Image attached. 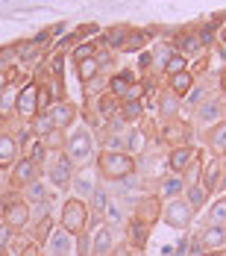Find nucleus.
I'll return each mask as SVG.
<instances>
[{
	"mask_svg": "<svg viewBox=\"0 0 226 256\" xmlns=\"http://www.w3.org/2000/svg\"><path fill=\"white\" fill-rule=\"evenodd\" d=\"M38 180V162L35 159H21V162H15V171H12V186H18V188H26L29 182H35Z\"/></svg>",
	"mask_w": 226,
	"mask_h": 256,
	"instance_id": "0eeeda50",
	"label": "nucleus"
},
{
	"mask_svg": "<svg viewBox=\"0 0 226 256\" xmlns=\"http://www.w3.org/2000/svg\"><path fill=\"white\" fill-rule=\"evenodd\" d=\"M203 256H224V254H218V250H206Z\"/></svg>",
	"mask_w": 226,
	"mask_h": 256,
	"instance_id": "c03bdc74",
	"label": "nucleus"
},
{
	"mask_svg": "<svg viewBox=\"0 0 226 256\" xmlns=\"http://www.w3.org/2000/svg\"><path fill=\"white\" fill-rule=\"evenodd\" d=\"M88 154H91V136H88V130H74L68 136V142H65V156H71V159H88Z\"/></svg>",
	"mask_w": 226,
	"mask_h": 256,
	"instance_id": "20e7f679",
	"label": "nucleus"
},
{
	"mask_svg": "<svg viewBox=\"0 0 226 256\" xmlns=\"http://www.w3.org/2000/svg\"><path fill=\"white\" fill-rule=\"evenodd\" d=\"M74 180V162H71V156H56L50 162V182L56 188H68V182Z\"/></svg>",
	"mask_w": 226,
	"mask_h": 256,
	"instance_id": "39448f33",
	"label": "nucleus"
},
{
	"mask_svg": "<svg viewBox=\"0 0 226 256\" xmlns=\"http://www.w3.org/2000/svg\"><path fill=\"white\" fill-rule=\"evenodd\" d=\"M15 154H18V144H15V138H9V136H0V168H9V165L15 162Z\"/></svg>",
	"mask_w": 226,
	"mask_h": 256,
	"instance_id": "6ab92c4d",
	"label": "nucleus"
},
{
	"mask_svg": "<svg viewBox=\"0 0 226 256\" xmlns=\"http://www.w3.org/2000/svg\"><path fill=\"white\" fill-rule=\"evenodd\" d=\"M171 92L176 98L188 94L191 92V71H179V74H171Z\"/></svg>",
	"mask_w": 226,
	"mask_h": 256,
	"instance_id": "aec40b11",
	"label": "nucleus"
},
{
	"mask_svg": "<svg viewBox=\"0 0 226 256\" xmlns=\"http://www.w3.org/2000/svg\"><path fill=\"white\" fill-rule=\"evenodd\" d=\"M144 42H147V36H144V32H132V36H126V38H124V50H138Z\"/></svg>",
	"mask_w": 226,
	"mask_h": 256,
	"instance_id": "473e14b6",
	"label": "nucleus"
},
{
	"mask_svg": "<svg viewBox=\"0 0 226 256\" xmlns=\"http://www.w3.org/2000/svg\"><path fill=\"white\" fill-rule=\"evenodd\" d=\"M12 244V227L0 224V248H9Z\"/></svg>",
	"mask_w": 226,
	"mask_h": 256,
	"instance_id": "ea45409f",
	"label": "nucleus"
},
{
	"mask_svg": "<svg viewBox=\"0 0 226 256\" xmlns=\"http://www.w3.org/2000/svg\"><path fill=\"white\" fill-rule=\"evenodd\" d=\"M15 112L26 115V118H35L38 115V86H24L15 98Z\"/></svg>",
	"mask_w": 226,
	"mask_h": 256,
	"instance_id": "423d86ee",
	"label": "nucleus"
},
{
	"mask_svg": "<svg viewBox=\"0 0 226 256\" xmlns=\"http://www.w3.org/2000/svg\"><path fill=\"white\" fill-rule=\"evenodd\" d=\"M162 138L165 142H171V144H176V148H188L185 142L191 138V127L185 124V121H168V127H165V132H162Z\"/></svg>",
	"mask_w": 226,
	"mask_h": 256,
	"instance_id": "1a4fd4ad",
	"label": "nucleus"
},
{
	"mask_svg": "<svg viewBox=\"0 0 226 256\" xmlns=\"http://www.w3.org/2000/svg\"><path fill=\"white\" fill-rule=\"evenodd\" d=\"M29 132H35V136H41V138H50V132H56V124H53L50 115H35Z\"/></svg>",
	"mask_w": 226,
	"mask_h": 256,
	"instance_id": "412c9836",
	"label": "nucleus"
},
{
	"mask_svg": "<svg viewBox=\"0 0 226 256\" xmlns=\"http://www.w3.org/2000/svg\"><path fill=\"white\" fill-rule=\"evenodd\" d=\"M209 148L215 154H226V124H218V127L209 132Z\"/></svg>",
	"mask_w": 226,
	"mask_h": 256,
	"instance_id": "5701e85b",
	"label": "nucleus"
},
{
	"mask_svg": "<svg viewBox=\"0 0 226 256\" xmlns=\"http://www.w3.org/2000/svg\"><path fill=\"white\" fill-rule=\"evenodd\" d=\"M200 98H203V88H194V94H188V100L191 103H197Z\"/></svg>",
	"mask_w": 226,
	"mask_h": 256,
	"instance_id": "37998d69",
	"label": "nucleus"
},
{
	"mask_svg": "<svg viewBox=\"0 0 226 256\" xmlns=\"http://www.w3.org/2000/svg\"><path fill=\"white\" fill-rule=\"evenodd\" d=\"M176 109H179V98H176L174 92H168V94H162V100H159V112H162L165 118H171V121H174Z\"/></svg>",
	"mask_w": 226,
	"mask_h": 256,
	"instance_id": "393cba45",
	"label": "nucleus"
},
{
	"mask_svg": "<svg viewBox=\"0 0 226 256\" xmlns=\"http://www.w3.org/2000/svg\"><path fill=\"white\" fill-rule=\"evenodd\" d=\"M200 186L206 192H215L218 186H221V162L218 159H212V162H206V168H203V180Z\"/></svg>",
	"mask_w": 226,
	"mask_h": 256,
	"instance_id": "dca6fc26",
	"label": "nucleus"
},
{
	"mask_svg": "<svg viewBox=\"0 0 226 256\" xmlns=\"http://www.w3.org/2000/svg\"><path fill=\"white\" fill-rule=\"evenodd\" d=\"M124 38H126V32H124V30H112V32L106 36V42H109L112 48H121V44H124Z\"/></svg>",
	"mask_w": 226,
	"mask_h": 256,
	"instance_id": "58836bf2",
	"label": "nucleus"
},
{
	"mask_svg": "<svg viewBox=\"0 0 226 256\" xmlns=\"http://www.w3.org/2000/svg\"><path fill=\"white\" fill-rule=\"evenodd\" d=\"M100 71V65H97V59H82L79 62V68H76V74L82 82H88V80H94V74Z\"/></svg>",
	"mask_w": 226,
	"mask_h": 256,
	"instance_id": "c85d7f7f",
	"label": "nucleus"
},
{
	"mask_svg": "<svg viewBox=\"0 0 226 256\" xmlns=\"http://www.w3.org/2000/svg\"><path fill=\"white\" fill-rule=\"evenodd\" d=\"M209 224H215V227H226V200H218V204L209 209Z\"/></svg>",
	"mask_w": 226,
	"mask_h": 256,
	"instance_id": "c756f323",
	"label": "nucleus"
},
{
	"mask_svg": "<svg viewBox=\"0 0 226 256\" xmlns=\"http://www.w3.org/2000/svg\"><path fill=\"white\" fill-rule=\"evenodd\" d=\"M112 230L100 224V227H94V236H91V256H106L112 250Z\"/></svg>",
	"mask_w": 226,
	"mask_h": 256,
	"instance_id": "f8f14e48",
	"label": "nucleus"
},
{
	"mask_svg": "<svg viewBox=\"0 0 226 256\" xmlns=\"http://www.w3.org/2000/svg\"><path fill=\"white\" fill-rule=\"evenodd\" d=\"M50 232H53V221H50V218H44V221L38 224V230H35V238H32V242L38 244V242H44V238H50Z\"/></svg>",
	"mask_w": 226,
	"mask_h": 256,
	"instance_id": "72a5a7b5",
	"label": "nucleus"
},
{
	"mask_svg": "<svg viewBox=\"0 0 226 256\" xmlns=\"http://www.w3.org/2000/svg\"><path fill=\"white\" fill-rule=\"evenodd\" d=\"M135 218L141 221V224H156L159 218H162V200L159 198H144L141 204H138V212H135Z\"/></svg>",
	"mask_w": 226,
	"mask_h": 256,
	"instance_id": "9d476101",
	"label": "nucleus"
},
{
	"mask_svg": "<svg viewBox=\"0 0 226 256\" xmlns=\"http://www.w3.org/2000/svg\"><path fill=\"white\" fill-rule=\"evenodd\" d=\"M176 48H179V56H185V53H197L203 44H200L197 36H179L176 38Z\"/></svg>",
	"mask_w": 226,
	"mask_h": 256,
	"instance_id": "bb28decb",
	"label": "nucleus"
},
{
	"mask_svg": "<svg viewBox=\"0 0 226 256\" xmlns=\"http://www.w3.org/2000/svg\"><path fill=\"white\" fill-rule=\"evenodd\" d=\"M85 221H88V209L82 200H68L65 209H62V230L76 236V232L85 227Z\"/></svg>",
	"mask_w": 226,
	"mask_h": 256,
	"instance_id": "f03ea898",
	"label": "nucleus"
},
{
	"mask_svg": "<svg viewBox=\"0 0 226 256\" xmlns=\"http://www.w3.org/2000/svg\"><path fill=\"white\" fill-rule=\"evenodd\" d=\"M91 200H94V209H97V212H106V206H109V198H106V192H97V188H94Z\"/></svg>",
	"mask_w": 226,
	"mask_h": 256,
	"instance_id": "4c0bfd02",
	"label": "nucleus"
},
{
	"mask_svg": "<svg viewBox=\"0 0 226 256\" xmlns=\"http://www.w3.org/2000/svg\"><path fill=\"white\" fill-rule=\"evenodd\" d=\"M129 232H132V236H129L132 248H135V250H144V244H147V236H150V227H147V224H141V221L135 218V221L129 224Z\"/></svg>",
	"mask_w": 226,
	"mask_h": 256,
	"instance_id": "f3484780",
	"label": "nucleus"
},
{
	"mask_svg": "<svg viewBox=\"0 0 226 256\" xmlns=\"http://www.w3.org/2000/svg\"><path fill=\"white\" fill-rule=\"evenodd\" d=\"M53 118V124H56V130H65V127H71L74 124V118H76V109L71 106V103H56L50 112H47Z\"/></svg>",
	"mask_w": 226,
	"mask_h": 256,
	"instance_id": "4468645a",
	"label": "nucleus"
},
{
	"mask_svg": "<svg viewBox=\"0 0 226 256\" xmlns=\"http://www.w3.org/2000/svg\"><path fill=\"white\" fill-rule=\"evenodd\" d=\"M132 256H141V250H135V254H132Z\"/></svg>",
	"mask_w": 226,
	"mask_h": 256,
	"instance_id": "49530a36",
	"label": "nucleus"
},
{
	"mask_svg": "<svg viewBox=\"0 0 226 256\" xmlns=\"http://www.w3.org/2000/svg\"><path fill=\"white\" fill-rule=\"evenodd\" d=\"M97 109H100L103 115H112V112L118 109V98H115V94H109V98H103V100L97 103Z\"/></svg>",
	"mask_w": 226,
	"mask_h": 256,
	"instance_id": "c9c22d12",
	"label": "nucleus"
},
{
	"mask_svg": "<svg viewBox=\"0 0 226 256\" xmlns=\"http://www.w3.org/2000/svg\"><path fill=\"white\" fill-rule=\"evenodd\" d=\"M200 244L206 248V250H221V248L226 244V227L209 224V227L200 232Z\"/></svg>",
	"mask_w": 226,
	"mask_h": 256,
	"instance_id": "ddd939ff",
	"label": "nucleus"
},
{
	"mask_svg": "<svg viewBox=\"0 0 226 256\" xmlns=\"http://www.w3.org/2000/svg\"><path fill=\"white\" fill-rule=\"evenodd\" d=\"M224 92H226V71H224Z\"/></svg>",
	"mask_w": 226,
	"mask_h": 256,
	"instance_id": "a18cd8bd",
	"label": "nucleus"
},
{
	"mask_svg": "<svg viewBox=\"0 0 226 256\" xmlns=\"http://www.w3.org/2000/svg\"><path fill=\"white\" fill-rule=\"evenodd\" d=\"M74 186L79 194H94V168H82L79 174H74Z\"/></svg>",
	"mask_w": 226,
	"mask_h": 256,
	"instance_id": "a211bd4d",
	"label": "nucleus"
},
{
	"mask_svg": "<svg viewBox=\"0 0 226 256\" xmlns=\"http://www.w3.org/2000/svg\"><path fill=\"white\" fill-rule=\"evenodd\" d=\"M106 148H109V150H124V138H121V136H112V138L106 142Z\"/></svg>",
	"mask_w": 226,
	"mask_h": 256,
	"instance_id": "a19ab883",
	"label": "nucleus"
},
{
	"mask_svg": "<svg viewBox=\"0 0 226 256\" xmlns=\"http://www.w3.org/2000/svg\"><path fill=\"white\" fill-rule=\"evenodd\" d=\"M94 44H79V48H76L74 50V59L76 62H82V59H94Z\"/></svg>",
	"mask_w": 226,
	"mask_h": 256,
	"instance_id": "e433bc0d",
	"label": "nucleus"
},
{
	"mask_svg": "<svg viewBox=\"0 0 226 256\" xmlns=\"http://www.w3.org/2000/svg\"><path fill=\"white\" fill-rule=\"evenodd\" d=\"M71 248H74L71 232H50V256H71Z\"/></svg>",
	"mask_w": 226,
	"mask_h": 256,
	"instance_id": "2eb2a0df",
	"label": "nucleus"
},
{
	"mask_svg": "<svg viewBox=\"0 0 226 256\" xmlns=\"http://www.w3.org/2000/svg\"><path fill=\"white\" fill-rule=\"evenodd\" d=\"M162 215H165V221H168L171 227L185 230V227L191 224V218H194V209L185 204V200H179V198H171V200H168V209H165Z\"/></svg>",
	"mask_w": 226,
	"mask_h": 256,
	"instance_id": "7ed1b4c3",
	"label": "nucleus"
},
{
	"mask_svg": "<svg viewBox=\"0 0 226 256\" xmlns=\"http://www.w3.org/2000/svg\"><path fill=\"white\" fill-rule=\"evenodd\" d=\"M150 53H144V56H141V59H138V68H150Z\"/></svg>",
	"mask_w": 226,
	"mask_h": 256,
	"instance_id": "79ce46f5",
	"label": "nucleus"
},
{
	"mask_svg": "<svg viewBox=\"0 0 226 256\" xmlns=\"http://www.w3.org/2000/svg\"><path fill=\"white\" fill-rule=\"evenodd\" d=\"M26 200H29V204H44V200H47V186L38 182V180L29 182V186H26Z\"/></svg>",
	"mask_w": 226,
	"mask_h": 256,
	"instance_id": "a878e982",
	"label": "nucleus"
},
{
	"mask_svg": "<svg viewBox=\"0 0 226 256\" xmlns=\"http://www.w3.org/2000/svg\"><path fill=\"white\" fill-rule=\"evenodd\" d=\"M179 192H182V180L176 177V174H174V177H168L165 182H162V194H168V198H176Z\"/></svg>",
	"mask_w": 226,
	"mask_h": 256,
	"instance_id": "2f4dec72",
	"label": "nucleus"
},
{
	"mask_svg": "<svg viewBox=\"0 0 226 256\" xmlns=\"http://www.w3.org/2000/svg\"><path fill=\"white\" fill-rule=\"evenodd\" d=\"M144 115V106H141V100H124V109H121V121H138Z\"/></svg>",
	"mask_w": 226,
	"mask_h": 256,
	"instance_id": "b1692460",
	"label": "nucleus"
},
{
	"mask_svg": "<svg viewBox=\"0 0 226 256\" xmlns=\"http://www.w3.org/2000/svg\"><path fill=\"white\" fill-rule=\"evenodd\" d=\"M218 115H221V103H215V100L203 103L200 109H197V118H200V121H206V124L218 121Z\"/></svg>",
	"mask_w": 226,
	"mask_h": 256,
	"instance_id": "cd10ccee",
	"label": "nucleus"
},
{
	"mask_svg": "<svg viewBox=\"0 0 226 256\" xmlns=\"http://www.w3.org/2000/svg\"><path fill=\"white\" fill-rule=\"evenodd\" d=\"M135 171V159L126 150H106L100 156V174L109 180H126Z\"/></svg>",
	"mask_w": 226,
	"mask_h": 256,
	"instance_id": "f257e3e1",
	"label": "nucleus"
},
{
	"mask_svg": "<svg viewBox=\"0 0 226 256\" xmlns=\"http://www.w3.org/2000/svg\"><path fill=\"white\" fill-rule=\"evenodd\" d=\"M194 159H197L194 148H174L171 156H168V168L179 177V174H185V171L191 168V162H194Z\"/></svg>",
	"mask_w": 226,
	"mask_h": 256,
	"instance_id": "6e6552de",
	"label": "nucleus"
},
{
	"mask_svg": "<svg viewBox=\"0 0 226 256\" xmlns=\"http://www.w3.org/2000/svg\"><path fill=\"white\" fill-rule=\"evenodd\" d=\"M206 194H209V192L203 188L200 182H191V186L185 188V204L191 206V209H200V206L206 204Z\"/></svg>",
	"mask_w": 226,
	"mask_h": 256,
	"instance_id": "4be33fe9",
	"label": "nucleus"
},
{
	"mask_svg": "<svg viewBox=\"0 0 226 256\" xmlns=\"http://www.w3.org/2000/svg\"><path fill=\"white\" fill-rule=\"evenodd\" d=\"M3 218H6V227L21 230V227H26V221H29V206L26 204H9L3 209Z\"/></svg>",
	"mask_w": 226,
	"mask_h": 256,
	"instance_id": "9b49d317",
	"label": "nucleus"
},
{
	"mask_svg": "<svg viewBox=\"0 0 226 256\" xmlns=\"http://www.w3.org/2000/svg\"><path fill=\"white\" fill-rule=\"evenodd\" d=\"M109 92L121 100V98H126V92H129V77H112V82H109Z\"/></svg>",
	"mask_w": 226,
	"mask_h": 256,
	"instance_id": "7c9ffc66",
	"label": "nucleus"
},
{
	"mask_svg": "<svg viewBox=\"0 0 226 256\" xmlns=\"http://www.w3.org/2000/svg\"><path fill=\"white\" fill-rule=\"evenodd\" d=\"M0 86H3V77H0Z\"/></svg>",
	"mask_w": 226,
	"mask_h": 256,
	"instance_id": "de8ad7c7",
	"label": "nucleus"
},
{
	"mask_svg": "<svg viewBox=\"0 0 226 256\" xmlns=\"http://www.w3.org/2000/svg\"><path fill=\"white\" fill-rule=\"evenodd\" d=\"M165 68H168V74H179V71H185V56H171L168 62H165Z\"/></svg>",
	"mask_w": 226,
	"mask_h": 256,
	"instance_id": "f704fd0d",
	"label": "nucleus"
}]
</instances>
